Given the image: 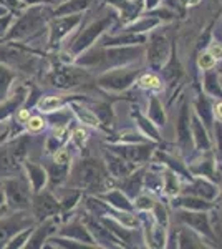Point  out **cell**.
<instances>
[{
    "instance_id": "obj_9",
    "label": "cell",
    "mask_w": 222,
    "mask_h": 249,
    "mask_svg": "<svg viewBox=\"0 0 222 249\" xmlns=\"http://www.w3.org/2000/svg\"><path fill=\"white\" fill-rule=\"evenodd\" d=\"M78 20H80L78 17H63L53 22V25H51V34H50L51 35L50 43H56L58 40H62L68 32L78 23Z\"/></svg>"
},
{
    "instance_id": "obj_37",
    "label": "cell",
    "mask_w": 222,
    "mask_h": 249,
    "mask_svg": "<svg viewBox=\"0 0 222 249\" xmlns=\"http://www.w3.org/2000/svg\"><path fill=\"white\" fill-rule=\"evenodd\" d=\"M73 138H75V142L78 143V144H83V143H85V140H86V133H85L83 130H76Z\"/></svg>"
},
{
    "instance_id": "obj_5",
    "label": "cell",
    "mask_w": 222,
    "mask_h": 249,
    "mask_svg": "<svg viewBox=\"0 0 222 249\" xmlns=\"http://www.w3.org/2000/svg\"><path fill=\"white\" fill-rule=\"evenodd\" d=\"M30 223L32 219H28L27 214H15L9 219L2 221L0 223V246H3V243H7L12 236L17 234L23 228H27Z\"/></svg>"
},
{
    "instance_id": "obj_46",
    "label": "cell",
    "mask_w": 222,
    "mask_h": 249,
    "mask_svg": "<svg viewBox=\"0 0 222 249\" xmlns=\"http://www.w3.org/2000/svg\"><path fill=\"white\" fill-rule=\"evenodd\" d=\"M7 14V10H5V7H2L0 5V17H3V15Z\"/></svg>"
},
{
    "instance_id": "obj_33",
    "label": "cell",
    "mask_w": 222,
    "mask_h": 249,
    "mask_svg": "<svg viewBox=\"0 0 222 249\" xmlns=\"http://www.w3.org/2000/svg\"><path fill=\"white\" fill-rule=\"evenodd\" d=\"M68 161H70V155H68V151L60 150V151H56V153H55V163L68 164Z\"/></svg>"
},
{
    "instance_id": "obj_45",
    "label": "cell",
    "mask_w": 222,
    "mask_h": 249,
    "mask_svg": "<svg viewBox=\"0 0 222 249\" xmlns=\"http://www.w3.org/2000/svg\"><path fill=\"white\" fill-rule=\"evenodd\" d=\"M157 3V0H148V7H154Z\"/></svg>"
},
{
    "instance_id": "obj_31",
    "label": "cell",
    "mask_w": 222,
    "mask_h": 249,
    "mask_svg": "<svg viewBox=\"0 0 222 249\" xmlns=\"http://www.w3.org/2000/svg\"><path fill=\"white\" fill-rule=\"evenodd\" d=\"M181 204L184 206H191V208H196V210H203V208H207V204L199 201V199H181Z\"/></svg>"
},
{
    "instance_id": "obj_29",
    "label": "cell",
    "mask_w": 222,
    "mask_h": 249,
    "mask_svg": "<svg viewBox=\"0 0 222 249\" xmlns=\"http://www.w3.org/2000/svg\"><path fill=\"white\" fill-rule=\"evenodd\" d=\"M28 234H30V228L23 231L20 236H15V238L12 239V243H10V244H7V248H20V246H23V243L27 241Z\"/></svg>"
},
{
    "instance_id": "obj_47",
    "label": "cell",
    "mask_w": 222,
    "mask_h": 249,
    "mask_svg": "<svg viewBox=\"0 0 222 249\" xmlns=\"http://www.w3.org/2000/svg\"><path fill=\"white\" fill-rule=\"evenodd\" d=\"M2 203H3V193L0 191V204H2Z\"/></svg>"
},
{
    "instance_id": "obj_38",
    "label": "cell",
    "mask_w": 222,
    "mask_h": 249,
    "mask_svg": "<svg viewBox=\"0 0 222 249\" xmlns=\"http://www.w3.org/2000/svg\"><path fill=\"white\" fill-rule=\"evenodd\" d=\"M211 53L212 57L216 58H222V45H219V43H216V45L211 47Z\"/></svg>"
},
{
    "instance_id": "obj_32",
    "label": "cell",
    "mask_w": 222,
    "mask_h": 249,
    "mask_svg": "<svg viewBox=\"0 0 222 249\" xmlns=\"http://www.w3.org/2000/svg\"><path fill=\"white\" fill-rule=\"evenodd\" d=\"M199 67L203 68V70H209V68H212L214 67L212 55H203V57L199 58Z\"/></svg>"
},
{
    "instance_id": "obj_42",
    "label": "cell",
    "mask_w": 222,
    "mask_h": 249,
    "mask_svg": "<svg viewBox=\"0 0 222 249\" xmlns=\"http://www.w3.org/2000/svg\"><path fill=\"white\" fill-rule=\"evenodd\" d=\"M18 118H20V120H27V118H28V111H25V110H23V111H20Z\"/></svg>"
},
{
    "instance_id": "obj_11",
    "label": "cell",
    "mask_w": 222,
    "mask_h": 249,
    "mask_svg": "<svg viewBox=\"0 0 222 249\" xmlns=\"http://www.w3.org/2000/svg\"><path fill=\"white\" fill-rule=\"evenodd\" d=\"M20 161L9 150V146L0 148V175H14L18 170Z\"/></svg>"
},
{
    "instance_id": "obj_27",
    "label": "cell",
    "mask_w": 222,
    "mask_h": 249,
    "mask_svg": "<svg viewBox=\"0 0 222 249\" xmlns=\"http://www.w3.org/2000/svg\"><path fill=\"white\" fill-rule=\"evenodd\" d=\"M151 118L159 124L164 123V115H163V111H161V107L156 100H153L151 102Z\"/></svg>"
},
{
    "instance_id": "obj_36",
    "label": "cell",
    "mask_w": 222,
    "mask_h": 249,
    "mask_svg": "<svg viewBox=\"0 0 222 249\" xmlns=\"http://www.w3.org/2000/svg\"><path fill=\"white\" fill-rule=\"evenodd\" d=\"M118 219L121 221L123 224H126V226H130V228H133L136 224V219L133 218L131 214H128V213H124V214H118Z\"/></svg>"
},
{
    "instance_id": "obj_48",
    "label": "cell",
    "mask_w": 222,
    "mask_h": 249,
    "mask_svg": "<svg viewBox=\"0 0 222 249\" xmlns=\"http://www.w3.org/2000/svg\"><path fill=\"white\" fill-rule=\"evenodd\" d=\"M2 213H3V211H2V210H0V214H2Z\"/></svg>"
},
{
    "instance_id": "obj_10",
    "label": "cell",
    "mask_w": 222,
    "mask_h": 249,
    "mask_svg": "<svg viewBox=\"0 0 222 249\" xmlns=\"http://www.w3.org/2000/svg\"><path fill=\"white\" fill-rule=\"evenodd\" d=\"M168 55V43L163 37H154L149 47V60L153 65H161Z\"/></svg>"
},
{
    "instance_id": "obj_34",
    "label": "cell",
    "mask_w": 222,
    "mask_h": 249,
    "mask_svg": "<svg viewBox=\"0 0 222 249\" xmlns=\"http://www.w3.org/2000/svg\"><path fill=\"white\" fill-rule=\"evenodd\" d=\"M111 43H136V42H143L141 37H120V38H113L108 40Z\"/></svg>"
},
{
    "instance_id": "obj_6",
    "label": "cell",
    "mask_w": 222,
    "mask_h": 249,
    "mask_svg": "<svg viewBox=\"0 0 222 249\" xmlns=\"http://www.w3.org/2000/svg\"><path fill=\"white\" fill-rule=\"evenodd\" d=\"M111 23V18L110 17H104L102 20H98V22H95V23H91L90 27H88L86 30L82 34V37H80L78 40H76V43H75V47H73V50L75 52H82L85 50L86 47H90L93 42H95V38L98 37L102 32L106 29L108 25Z\"/></svg>"
},
{
    "instance_id": "obj_1",
    "label": "cell",
    "mask_w": 222,
    "mask_h": 249,
    "mask_svg": "<svg viewBox=\"0 0 222 249\" xmlns=\"http://www.w3.org/2000/svg\"><path fill=\"white\" fill-rule=\"evenodd\" d=\"M47 20V10L43 7H35L30 9L27 14L22 15V18L17 20L12 27V30L9 32L7 37L9 38H23L28 35L35 34L37 30H40L43 27Z\"/></svg>"
},
{
    "instance_id": "obj_25",
    "label": "cell",
    "mask_w": 222,
    "mask_h": 249,
    "mask_svg": "<svg viewBox=\"0 0 222 249\" xmlns=\"http://www.w3.org/2000/svg\"><path fill=\"white\" fill-rule=\"evenodd\" d=\"M194 190L199 193V195L205 196V198H214V195H216V190H214L212 184L205 183V181H199L194 186Z\"/></svg>"
},
{
    "instance_id": "obj_49",
    "label": "cell",
    "mask_w": 222,
    "mask_h": 249,
    "mask_svg": "<svg viewBox=\"0 0 222 249\" xmlns=\"http://www.w3.org/2000/svg\"><path fill=\"white\" fill-rule=\"evenodd\" d=\"M0 3H3V0H0Z\"/></svg>"
},
{
    "instance_id": "obj_22",
    "label": "cell",
    "mask_w": 222,
    "mask_h": 249,
    "mask_svg": "<svg viewBox=\"0 0 222 249\" xmlns=\"http://www.w3.org/2000/svg\"><path fill=\"white\" fill-rule=\"evenodd\" d=\"M106 199L111 204H115L116 208H120V210H130V203H128V199L123 196V193H120V191L110 193V195L106 196Z\"/></svg>"
},
{
    "instance_id": "obj_3",
    "label": "cell",
    "mask_w": 222,
    "mask_h": 249,
    "mask_svg": "<svg viewBox=\"0 0 222 249\" xmlns=\"http://www.w3.org/2000/svg\"><path fill=\"white\" fill-rule=\"evenodd\" d=\"M5 188V195L9 203L17 210H23V208L30 206V190H28L27 183L20 178L10 179V181H5L3 184Z\"/></svg>"
},
{
    "instance_id": "obj_16",
    "label": "cell",
    "mask_w": 222,
    "mask_h": 249,
    "mask_svg": "<svg viewBox=\"0 0 222 249\" xmlns=\"http://www.w3.org/2000/svg\"><path fill=\"white\" fill-rule=\"evenodd\" d=\"M108 163H110V170L115 176H126L133 170L131 164L126 163L123 156H108Z\"/></svg>"
},
{
    "instance_id": "obj_15",
    "label": "cell",
    "mask_w": 222,
    "mask_h": 249,
    "mask_svg": "<svg viewBox=\"0 0 222 249\" xmlns=\"http://www.w3.org/2000/svg\"><path fill=\"white\" fill-rule=\"evenodd\" d=\"M116 151L123 156V158L130 160V161H143L148 158L149 148L146 146H126V148H116Z\"/></svg>"
},
{
    "instance_id": "obj_35",
    "label": "cell",
    "mask_w": 222,
    "mask_h": 249,
    "mask_svg": "<svg viewBox=\"0 0 222 249\" xmlns=\"http://www.w3.org/2000/svg\"><path fill=\"white\" fill-rule=\"evenodd\" d=\"M136 206H138L139 210H151L153 201L148 198V196H141V198L138 199V203H136Z\"/></svg>"
},
{
    "instance_id": "obj_2",
    "label": "cell",
    "mask_w": 222,
    "mask_h": 249,
    "mask_svg": "<svg viewBox=\"0 0 222 249\" xmlns=\"http://www.w3.org/2000/svg\"><path fill=\"white\" fill-rule=\"evenodd\" d=\"M73 184L80 188H88V190H95L100 188L104 179L103 170L96 161H83L73 170Z\"/></svg>"
},
{
    "instance_id": "obj_8",
    "label": "cell",
    "mask_w": 222,
    "mask_h": 249,
    "mask_svg": "<svg viewBox=\"0 0 222 249\" xmlns=\"http://www.w3.org/2000/svg\"><path fill=\"white\" fill-rule=\"evenodd\" d=\"M56 211H58V203L48 193H40L34 199V213L38 218H47V216L55 214Z\"/></svg>"
},
{
    "instance_id": "obj_19",
    "label": "cell",
    "mask_w": 222,
    "mask_h": 249,
    "mask_svg": "<svg viewBox=\"0 0 222 249\" xmlns=\"http://www.w3.org/2000/svg\"><path fill=\"white\" fill-rule=\"evenodd\" d=\"M51 231V224L47 223L45 226H42L40 230H37V232H35L34 236H32L30 239H28V248H40L42 246V241L45 239V236L48 234V232Z\"/></svg>"
},
{
    "instance_id": "obj_30",
    "label": "cell",
    "mask_w": 222,
    "mask_h": 249,
    "mask_svg": "<svg viewBox=\"0 0 222 249\" xmlns=\"http://www.w3.org/2000/svg\"><path fill=\"white\" fill-rule=\"evenodd\" d=\"M141 85L144 88H159V80L153 75H146V77L141 78Z\"/></svg>"
},
{
    "instance_id": "obj_23",
    "label": "cell",
    "mask_w": 222,
    "mask_h": 249,
    "mask_svg": "<svg viewBox=\"0 0 222 249\" xmlns=\"http://www.w3.org/2000/svg\"><path fill=\"white\" fill-rule=\"evenodd\" d=\"M179 136H181V142H188L189 140V116L186 110H183L179 118Z\"/></svg>"
},
{
    "instance_id": "obj_4",
    "label": "cell",
    "mask_w": 222,
    "mask_h": 249,
    "mask_svg": "<svg viewBox=\"0 0 222 249\" xmlns=\"http://www.w3.org/2000/svg\"><path fill=\"white\" fill-rule=\"evenodd\" d=\"M88 80V73L82 68H62L48 77V82L56 88H73Z\"/></svg>"
},
{
    "instance_id": "obj_18",
    "label": "cell",
    "mask_w": 222,
    "mask_h": 249,
    "mask_svg": "<svg viewBox=\"0 0 222 249\" xmlns=\"http://www.w3.org/2000/svg\"><path fill=\"white\" fill-rule=\"evenodd\" d=\"M12 80H14V73H12L9 68L0 65V100L5 98L7 90H9Z\"/></svg>"
},
{
    "instance_id": "obj_44",
    "label": "cell",
    "mask_w": 222,
    "mask_h": 249,
    "mask_svg": "<svg viewBox=\"0 0 222 249\" xmlns=\"http://www.w3.org/2000/svg\"><path fill=\"white\" fill-rule=\"evenodd\" d=\"M217 115H219V118L222 120V103H221L219 107H217Z\"/></svg>"
},
{
    "instance_id": "obj_17",
    "label": "cell",
    "mask_w": 222,
    "mask_h": 249,
    "mask_svg": "<svg viewBox=\"0 0 222 249\" xmlns=\"http://www.w3.org/2000/svg\"><path fill=\"white\" fill-rule=\"evenodd\" d=\"M90 2H91V0H70V2L63 3L62 7H58L55 14L60 15V17H62V15L75 14V12H80V10L86 9V7L90 5Z\"/></svg>"
},
{
    "instance_id": "obj_41",
    "label": "cell",
    "mask_w": 222,
    "mask_h": 249,
    "mask_svg": "<svg viewBox=\"0 0 222 249\" xmlns=\"http://www.w3.org/2000/svg\"><path fill=\"white\" fill-rule=\"evenodd\" d=\"M197 2H199V0H181V3H184V5H194Z\"/></svg>"
},
{
    "instance_id": "obj_12",
    "label": "cell",
    "mask_w": 222,
    "mask_h": 249,
    "mask_svg": "<svg viewBox=\"0 0 222 249\" xmlns=\"http://www.w3.org/2000/svg\"><path fill=\"white\" fill-rule=\"evenodd\" d=\"M138 55H139V50H136V48H116V50L108 52L106 58L113 65H120V63H124L131 58H136Z\"/></svg>"
},
{
    "instance_id": "obj_28",
    "label": "cell",
    "mask_w": 222,
    "mask_h": 249,
    "mask_svg": "<svg viewBox=\"0 0 222 249\" xmlns=\"http://www.w3.org/2000/svg\"><path fill=\"white\" fill-rule=\"evenodd\" d=\"M43 126H45V120L40 118V116H32L28 120V130L30 131H40L43 130Z\"/></svg>"
},
{
    "instance_id": "obj_24",
    "label": "cell",
    "mask_w": 222,
    "mask_h": 249,
    "mask_svg": "<svg viewBox=\"0 0 222 249\" xmlns=\"http://www.w3.org/2000/svg\"><path fill=\"white\" fill-rule=\"evenodd\" d=\"M75 110H76V113H78L80 120H82L83 123L93 124V126H96V124H98V118H96V116L93 115L91 111L85 110V108H78V107H75Z\"/></svg>"
},
{
    "instance_id": "obj_7",
    "label": "cell",
    "mask_w": 222,
    "mask_h": 249,
    "mask_svg": "<svg viewBox=\"0 0 222 249\" xmlns=\"http://www.w3.org/2000/svg\"><path fill=\"white\" fill-rule=\"evenodd\" d=\"M136 71H113L100 78V85L111 88V90H123L126 88L135 78Z\"/></svg>"
},
{
    "instance_id": "obj_40",
    "label": "cell",
    "mask_w": 222,
    "mask_h": 249,
    "mask_svg": "<svg viewBox=\"0 0 222 249\" xmlns=\"http://www.w3.org/2000/svg\"><path fill=\"white\" fill-rule=\"evenodd\" d=\"M157 218H159L161 223H166V213H164V210H161V206H157Z\"/></svg>"
},
{
    "instance_id": "obj_13",
    "label": "cell",
    "mask_w": 222,
    "mask_h": 249,
    "mask_svg": "<svg viewBox=\"0 0 222 249\" xmlns=\"http://www.w3.org/2000/svg\"><path fill=\"white\" fill-rule=\"evenodd\" d=\"M28 178H30V184L34 188V191H40L43 188V184L47 183V173L42 166L38 164H27Z\"/></svg>"
},
{
    "instance_id": "obj_21",
    "label": "cell",
    "mask_w": 222,
    "mask_h": 249,
    "mask_svg": "<svg viewBox=\"0 0 222 249\" xmlns=\"http://www.w3.org/2000/svg\"><path fill=\"white\" fill-rule=\"evenodd\" d=\"M60 107H62V98L58 96H45L38 102L40 111H53Z\"/></svg>"
},
{
    "instance_id": "obj_14",
    "label": "cell",
    "mask_w": 222,
    "mask_h": 249,
    "mask_svg": "<svg viewBox=\"0 0 222 249\" xmlns=\"http://www.w3.org/2000/svg\"><path fill=\"white\" fill-rule=\"evenodd\" d=\"M183 219L189 226H192L194 230L197 231H203L205 234H211V228H209V221H207V216L205 214H199V213H184L183 214Z\"/></svg>"
},
{
    "instance_id": "obj_20",
    "label": "cell",
    "mask_w": 222,
    "mask_h": 249,
    "mask_svg": "<svg viewBox=\"0 0 222 249\" xmlns=\"http://www.w3.org/2000/svg\"><path fill=\"white\" fill-rule=\"evenodd\" d=\"M62 232L65 236H70V238H78L80 241H85V243H91L90 234L85 231V228L76 226V224H73V226H70V228H67V230H63Z\"/></svg>"
},
{
    "instance_id": "obj_26",
    "label": "cell",
    "mask_w": 222,
    "mask_h": 249,
    "mask_svg": "<svg viewBox=\"0 0 222 249\" xmlns=\"http://www.w3.org/2000/svg\"><path fill=\"white\" fill-rule=\"evenodd\" d=\"M194 131H196L197 144H199V146L207 148L209 146V140H207V136H205V131L203 130V128H201V123L197 122V120H194Z\"/></svg>"
},
{
    "instance_id": "obj_39",
    "label": "cell",
    "mask_w": 222,
    "mask_h": 249,
    "mask_svg": "<svg viewBox=\"0 0 222 249\" xmlns=\"http://www.w3.org/2000/svg\"><path fill=\"white\" fill-rule=\"evenodd\" d=\"M9 22H10V15H7L5 18L3 17H0V35L5 32V29H7V25H9Z\"/></svg>"
},
{
    "instance_id": "obj_43",
    "label": "cell",
    "mask_w": 222,
    "mask_h": 249,
    "mask_svg": "<svg viewBox=\"0 0 222 249\" xmlns=\"http://www.w3.org/2000/svg\"><path fill=\"white\" fill-rule=\"evenodd\" d=\"M25 3H28V5H35V3H38V2H43V0H23Z\"/></svg>"
}]
</instances>
